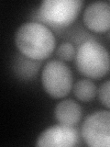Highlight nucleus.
I'll list each match as a JSON object with an SVG mask.
<instances>
[{
    "mask_svg": "<svg viewBox=\"0 0 110 147\" xmlns=\"http://www.w3.org/2000/svg\"><path fill=\"white\" fill-rule=\"evenodd\" d=\"M15 43L24 56L41 62L53 53L56 39L48 26L38 21H30L22 24L17 30Z\"/></svg>",
    "mask_w": 110,
    "mask_h": 147,
    "instance_id": "nucleus-1",
    "label": "nucleus"
},
{
    "mask_svg": "<svg viewBox=\"0 0 110 147\" xmlns=\"http://www.w3.org/2000/svg\"><path fill=\"white\" fill-rule=\"evenodd\" d=\"M75 65L82 76L100 79L110 69V55L100 42L94 39H87L78 46Z\"/></svg>",
    "mask_w": 110,
    "mask_h": 147,
    "instance_id": "nucleus-2",
    "label": "nucleus"
},
{
    "mask_svg": "<svg viewBox=\"0 0 110 147\" xmlns=\"http://www.w3.org/2000/svg\"><path fill=\"white\" fill-rule=\"evenodd\" d=\"M84 5L82 0H44L37 12L40 23L54 29L72 24Z\"/></svg>",
    "mask_w": 110,
    "mask_h": 147,
    "instance_id": "nucleus-3",
    "label": "nucleus"
},
{
    "mask_svg": "<svg viewBox=\"0 0 110 147\" xmlns=\"http://www.w3.org/2000/svg\"><path fill=\"white\" fill-rule=\"evenodd\" d=\"M41 84L50 96L58 99L67 96L72 88V74L61 60L49 61L41 73Z\"/></svg>",
    "mask_w": 110,
    "mask_h": 147,
    "instance_id": "nucleus-4",
    "label": "nucleus"
},
{
    "mask_svg": "<svg viewBox=\"0 0 110 147\" xmlns=\"http://www.w3.org/2000/svg\"><path fill=\"white\" fill-rule=\"evenodd\" d=\"M82 140L92 147H110V111L99 110L87 116L82 124Z\"/></svg>",
    "mask_w": 110,
    "mask_h": 147,
    "instance_id": "nucleus-5",
    "label": "nucleus"
},
{
    "mask_svg": "<svg viewBox=\"0 0 110 147\" xmlns=\"http://www.w3.org/2000/svg\"><path fill=\"white\" fill-rule=\"evenodd\" d=\"M79 133L73 126L60 124L47 128L40 133L36 142L41 147H72L77 145Z\"/></svg>",
    "mask_w": 110,
    "mask_h": 147,
    "instance_id": "nucleus-6",
    "label": "nucleus"
},
{
    "mask_svg": "<svg viewBox=\"0 0 110 147\" xmlns=\"http://www.w3.org/2000/svg\"><path fill=\"white\" fill-rule=\"evenodd\" d=\"M82 22L89 30L95 33L110 30V3L95 1L90 3L82 14Z\"/></svg>",
    "mask_w": 110,
    "mask_h": 147,
    "instance_id": "nucleus-7",
    "label": "nucleus"
},
{
    "mask_svg": "<svg viewBox=\"0 0 110 147\" xmlns=\"http://www.w3.org/2000/svg\"><path fill=\"white\" fill-rule=\"evenodd\" d=\"M82 108L72 99H63L55 106L54 117L60 124L73 126L82 118Z\"/></svg>",
    "mask_w": 110,
    "mask_h": 147,
    "instance_id": "nucleus-8",
    "label": "nucleus"
},
{
    "mask_svg": "<svg viewBox=\"0 0 110 147\" xmlns=\"http://www.w3.org/2000/svg\"><path fill=\"white\" fill-rule=\"evenodd\" d=\"M40 62L30 59L23 54H17L14 60L13 69L16 76L21 79L29 80L33 78L39 72Z\"/></svg>",
    "mask_w": 110,
    "mask_h": 147,
    "instance_id": "nucleus-9",
    "label": "nucleus"
},
{
    "mask_svg": "<svg viewBox=\"0 0 110 147\" xmlns=\"http://www.w3.org/2000/svg\"><path fill=\"white\" fill-rule=\"evenodd\" d=\"M96 93H97L96 86L93 81L89 79H80L73 85V94L78 100L82 102H89L93 100L96 96Z\"/></svg>",
    "mask_w": 110,
    "mask_h": 147,
    "instance_id": "nucleus-10",
    "label": "nucleus"
},
{
    "mask_svg": "<svg viewBox=\"0 0 110 147\" xmlns=\"http://www.w3.org/2000/svg\"><path fill=\"white\" fill-rule=\"evenodd\" d=\"M56 54L62 61L70 62L72 60L75 59L76 51L72 43L62 42L60 44V46L58 47Z\"/></svg>",
    "mask_w": 110,
    "mask_h": 147,
    "instance_id": "nucleus-11",
    "label": "nucleus"
},
{
    "mask_svg": "<svg viewBox=\"0 0 110 147\" xmlns=\"http://www.w3.org/2000/svg\"><path fill=\"white\" fill-rule=\"evenodd\" d=\"M98 98L105 108L110 109V80L104 82L98 88Z\"/></svg>",
    "mask_w": 110,
    "mask_h": 147,
    "instance_id": "nucleus-12",
    "label": "nucleus"
},
{
    "mask_svg": "<svg viewBox=\"0 0 110 147\" xmlns=\"http://www.w3.org/2000/svg\"><path fill=\"white\" fill-rule=\"evenodd\" d=\"M108 38L110 39V30H109V31H108Z\"/></svg>",
    "mask_w": 110,
    "mask_h": 147,
    "instance_id": "nucleus-13",
    "label": "nucleus"
}]
</instances>
